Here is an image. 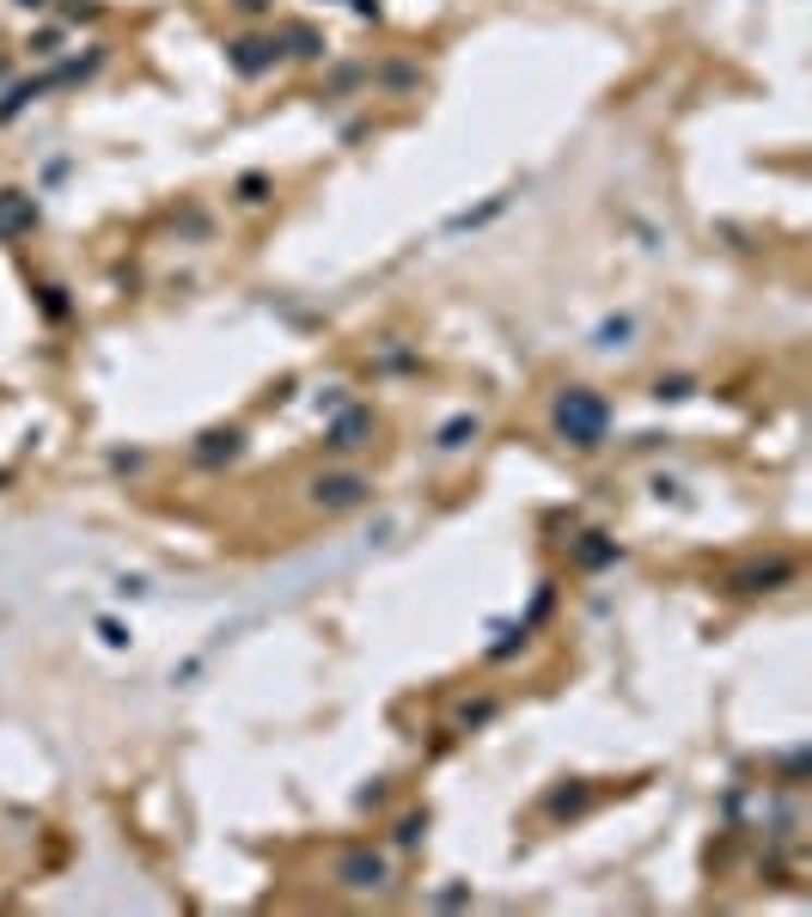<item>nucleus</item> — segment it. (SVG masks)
<instances>
[{
    "instance_id": "nucleus-1",
    "label": "nucleus",
    "mask_w": 812,
    "mask_h": 917,
    "mask_svg": "<svg viewBox=\"0 0 812 917\" xmlns=\"http://www.w3.org/2000/svg\"><path fill=\"white\" fill-rule=\"evenodd\" d=\"M556 429H562L574 447H598L605 429H611V405H605L598 391H586V386H568L562 398H556Z\"/></svg>"
},
{
    "instance_id": "nucleus-2",
    "label": "nucleus",
    "mask_w": 812,
    "mask_h": 917,
    "mask_svg": "<svg viewBox=\"0 0 812 917\" xmlns=\"http://www.w3.org/2000/svg\"><path fill=\"white\" fill-rule=\"evenodd\" d=\"M232 56V68H239V74H263V68H276V56H281V37H239V44L227 49Z\"/></svg>"
},
{
    "instance_id": "nucleus-3",
    "label": "nucleus",
    "mask_w": 812,
    "mask_h": 917,
    "mask_svg": "<svg viewBox=\"0 0 812 917\" xmlns=\"http://www.w3.org/2000/svg\"><path fill=\"white\" fill-rule=\"evenodd\" d=\"M37 227V203L25 190H0V239H19Z\"/></svg>"
},
{
    "instance_id": "nucleus-4",
    "label": "nucleus",
    "mask_w": 812,
    "mask_h": 917,
    "mask_svg": "<svg viewBox=\"0 0 812 917\" xmlns=\"http://www.w3.org/2000/svg\"><path fill=\"white\" fill-rule=\"evenodd\" d=\"M312 496H318V508H354V502L367 496V478H354V471H342V478H318L312 483Z\"/></svg>"
},
{
    "instance_id": "nucleus-5",
    "label": "nucleus",
    "mask_w": 812,
    "mask_h": 917,
    "mask_svg": "<svg viewBox=\"0 0 812 917\" xmlns=\"http://www.w3.org/2000/svg\"><path fill=\"white\" fill-rule=\"evenodd\" d=\"M361 435H367V417L354 410V417H342V422H337V435H330V447H342V453H349V447H361Z\"/></svg>"
},
{
    "instance_id": "nucleus-6",
    "label": "nucleus",
    "mask_w": 812,
    "mask_h": 917,
    "mask_svg": "<svg viewBox=\"0 0 812 917\" xmlns=\"http://www.w3.org/2000/svg\"><path fill=\"white\" fill-rule=\"evenodd\" d=\"M281 44H293V56H318V32H312V25H293V32L288 37H281Z\"/></svg>"
},
{
    "instance_id": "nucleus-7",
    "label": "nucleus",
    "mask_w": 812,
    "mask_h": 917,
    "mask_svg": "<svg viewBox=\"0 0 812 917\" xmlns=\"http://www.w3.org/2000/svg\"><path fill=\"white\" fill-rule=\"evenodd\" d=\"M629 330H635V325H629V318H611V325L598 330V342H605V349H617V342H623Z\"/></svg>"
},
{
    "instance_id": "nucleus-8",
    "label": "nucleus",
    "mask_w": 812,
    "mask_h": 917,
    "mask_svg": "<svg viewBox=\"0 0 812 917\" xmlns=\"http://www.w3.org/2000/svg\"><path fill=\"white\" fill-rule=\"evenodd\" d=\"M464 435H476V422H452V429H446V447H464Z\"/></svg>"
},
{
    "instance_id": "nucleus-9",
    "label": "nucleus",
    "mask_w": 812,
    "mask_h": 917,
    "mask_svg": "<svg viewBox=\"0 0 812 917\" xmlns=\"http://www.w3.org/2000/svg\"><path fill=\"white\" fill-rule=\"evenodd\" d=\"M25 7H44V0H25Z\"/></svg>"
}]
</instances>
